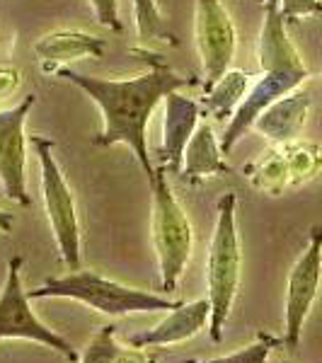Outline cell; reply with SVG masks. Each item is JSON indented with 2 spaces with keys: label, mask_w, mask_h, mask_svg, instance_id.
Segmentation results:
<instances>
[{
  "label": "cell",
  "mask_w": 322,
  "mask_h": 363,
  "mask_svg": "<svg viewBox=\"0 0 322 363\" xmlns=\"http://www.w3.org/2000/svg\"><path fill=\"white\" fill-rule=\"evenodd\" d=\"M136 54H143L150 61V68L136 78H92V75L78 73L68 66L56 68L54 73L66 78L68 83L78 85L102 112V131L92 138V145L97 148H109L116 143L128 145L131 153L138 157L150 184L155 177V167L150 160L148 136H145L148 121L167 92L182 90L194 83V78L177 75L162 61H153L155 54L148 49H136Z\"/></svg>",
  "instance_id": "6da1fadb"
},
{
  "label": "cell",
  "mask_w": 322,
  "mask_h": 363,
  "mask_svg": "<svg viewBox=\"0 0 322 363\" xmlns=\"http://www.w3.org/2000/svg\"><path fill=\"white\" fill-rule=\"evenodd\" d=\"M29 301L42 298H70L80 301L92 310L109 318H124L131 313H157V310H177L182 301L131 289L114 279L102 277L99 272H70L66 277L46 279L39 289L27 291Z\"/></svg>",
  "instance_id": "7a4b0ae2"
},
{
  "label": "cell",
  "mask_w": 322,
  "mask_h": 363,
  "mask_svg": "<svg viewBox=\"0 0 322 363\" xmlns=\"http://www.w3.org/2000/svg\"><path fill=\"white\" fill-rule=\"evenodd\" d=\"M238 196L223 194L218 199V218L216 230L209 242L206 257V289L211 303V342L218 344L223 339V327L231 318L233 303L240 289V272H243V250H240L238 220H235Z\"/></svg>",
  "instance_id": "3957f363"
},
{
  "label": "cell",
  "mask_w": 322,
  "mask_h": 363,
  "mask_svg": "<svg viewBox=\"0 0 322 363\" xmlns=\"http://www.w3.org/2000/svg\"><path fill=\"white\" fill-rule=\"evenodd\" d=\"M150 191H153V247L160 267L162 294H172L194 252V230L182 203L170 186L165 167H155Z\"/></svg>",
  "instance_id": "277c9868"
},
{
  "label": "cell",
  "mask_w": 322,
  "mask_h": 363,
  "mask_svg": "<svg viewBox=\"0 0 322 363\" xmlns=\"http://www.w3.org/2000/svg\"><path fill=\"white\" fill-rule=\"evenodd\" d=\"M29 145L34 148L42 172V199L49 218L51 233L61 252V259L70 272L80 269V220L75 196L70 191L66 177H63L58 160L54 155V140L46 136H32Z\"/></svg>",
  "instance_id": "5b68a950"
},
{
  "label": "cell",
  "mask_w": 322,
  "mask_h": 363,
  "mask_svg": "<svg viewBox=\"0 0 322 363\" xmlns=\"http://www.w3.org/2000/svg\"><path fill=\"white\" fill-rule=\"evenodd\" d=\"M20 269L22 257H13L8 262V277H5L3 291H0V339H27V342L44 344L56 354H61L66 361L80 363L78 351L70 347L68 339L49 330L29 308V296L22 289Z\"/></svg>",
  "instance_id": "8992f818"
},
{
  "label": "cell",
  "mask_w": 322,
  "mask_h": 363,
  "mask_svg": "<svg viewBox=\"0 0 322 363\" xmlns=\"http://www.w3.org/2000/svg\"><path fill=\"white\" fill-rule=\"evenodd\" d=\"M194 39L201 58L204 87L209 90L221 75L233 68L238 54V27L223 0H196Z\"/></svg>",
  "instance_id": "52a82bcc"
},
{
  "label": "cell",
  "mask_w": 322,
  "mask_h": 363,
  "mask_svg": "<svg viewBox=\"0 0 322 363\" xmlns=\"http://www.w3.org/2000/svg\"><path fill=\"white\" fill-rule=\"evenodd\" d=\"M322 281V225L310 230L308 247L301 252L296 264L291 267L286 281L284 301V344L286 349H298L313 303L318 298Z\"/></svg>",
  "instance_id": "ba28073f"
},
{
  "label": "cell",
  "mask_w": 322,
  "mask_h": 363,
  "mask_svg": "<svg viewBox=\"0 0 322 363\" xmlns=\"http://www.w3.org/2000/svg\"><path fill=\"white\" fill-rule=\"evenodd\" d=\"M37 97L27 95L10 109H0V186L17 206H32L27 191V116Z\"/></svg>",
  "instance_id": "9c48e42d"
},
{
  "label": "cell",
  "mask_w": 322,
  "mask_h": 363,
  "mask_svg": "<svg viewBox=\"0 0 322 363\" xmlns=\"http://www.w3.org/2000/svg\"><path fill=\"white\" fill-rule=\"evenodd\" d=\"M308 70L298 73V70H274V73H262V78L255 85H250L248 95L240 102V107L235 109V114L231 116L226 126V133L221 138V150L228 155L233 148L238 145V140L245 133L252 131L255 121L260 119V114L267 107H272L279 97L289 95V92L298 90L303 83L308 80Z\"/></svg>",
  "instance_id": "30bf717a"
},
{
  "label": "cell",
  "mask_w": 322,
  "mask_h": 363,
  "mask_svg": "<svg viewBox=\"0 0 322 363\" xmlns=\"http://www.w3.org/2000/svg\"><path fill=\"white\" fill-rule=\"evenodd\" d=\"M201 114V102L182 95L179 90L167 92L162 99V140L157 155L167 172H182L184 148L194 136Z\"/></svg>",
  "instance_id": "8fae6325"
},
{
  "label": "cell",
  "mask_w": 322,
  "mask_h": 363,
  "mask_svg": "<svg viewBox=\"0 0 322 363\" xmlns=\"http://www.w3.org/2000/svg\"><path fill=\"white\" fill-rule=\"evenodd\" d=\"M211 320V303L209 298H199L194 303H182L177 310L167 315L153 330H143L138 335L128 337V347L133 349H153L170 347V344H182L187 339L196 337Z\"/></svg>",
  "instance_id": "7c38bea8"
},
{
  "label": "cell",
  "mask_w": 322,
  "mask_h": 363,
  "mask_svg": "<svg viewBox=\"0 0 322 363\" xmlns=\"http://www.w3.org/2000/svg\"><path fill=\"white\" fill-rule=\"evenodd\" d=\"M262 10H265V20H262L260 39H257V61H260L262 73H274V70L303 73L308 70L296 44L286 32V22L279 13V5H265Z\"/></svg>",
  "instance_id": "4fadbf2b"
},
{
  "label": "cell",
  "mask_w": 322,
  "mask_h": 363,
  "mask_svg": "<svg viewBox=\"0 0 322 363\" xmlns=\"http://www.w3.org/2000/svg\"><path fill=\"white\" fill-rule=\"evenodd\" d=\"M32 49L46 63V70H56L80 58H102L107 44L104 39L80 32V29H54V32L42 34L32 44Z\"/></svg>",
  "instance_id": "5bb4252c"
},
{
  "label": "cell",
  "mask_w": 322,
  "mask_h": 363,
  "mask_svg": "<svg viewBox=\"0 0 322 363\" xmlns=\"http://www.w3.org/2000/svg\"><path fill=\"white\" fill-rule=\"evenodd\" d=\"M308 109L310 95L303 90H294L289 95L279 97L272 107H267L260 114V119L255 121L252 131H257L260 136H265L277 145L294 143L308 121Z\"/></svg>",
  "instance_id": "9a60e30c"
},
{
  "label": "cell",
  "mask_w": 322,
  "mask_h": 363,
  "mask_svg": "<svg viewBox=\"0 0 322 363\" xmlns=\"http://www.w3.org/2000/svg\"><path fill=\"white\" fill-rule=\"evenodd\" d=\"M231 172L221 140L209 121H199L194 136L189 138L182 157V174L189 182H201L206 177H221Z\"/></svg>",
  "instance_id": "2e32d148"
},
{
  "label": "cell",
  "mask_w": 322,
  "mask_h": 363,
  "mask_svg": "<svg viewBox=\"0 0 322 363\" xmlns=\"http://www.w3.org/2000/svg\"><path fill=\"white\" fill-rule=\"evenodd\" d=\"M248 90L250 75L240 68H231L206 90V97L201 99V112L213 116L216 121H228L235 114V109L248 95Z\"/></svg>",
  "instance_id": "e0dca14e"
},
{
  "label": "cell",
  "mask_w": 322,
  "mask_h": 363,
  "mask_svg": "<svg viewBox=\"0 0 322 363\" xmlns=\"http://www.w3.org/2000/svg\"><path fill=\"white\" fill-rule=\"evenodd\" d=\"M250 184L257 191L267 196H281L291 186V174H289V162H286L284 145L267 150L260 160H255L252 165L245 167Z\"/></svg>",
  "instance_id": "ac0fdd59"
},
{
  "label": "cell",
  "mask_w": 322,
  "mask_h": 363,
  "mask_svg": "<svg viewBox=\"0 0 322 363\" xmlns=\"http://www.w3.org/2000/svg\"><path fill=\"white\" fill-rule=\"evenodd\" d=\"M133 22H136L138 39L143 44L177 46V37L170 32L157 0H133Z\"/></svg>",
  "instance_id": "d6986e66"
},
{
  "label": "cell",
  "mask_w": 322,
  "mask_h": 363,
  "mask_svg": "<svg viewBox=\"0 0 322 363\" xmlns=\"http://www.w3.org/2000/svg\"><path fill=\"white\" fill-rule=\"evenodd\" d=\"M286 153V162H289V174H291V186L303 184L306 179L313 177L320 169L322 160L315 145H306V143H286L284 145Z\"/></svg>",
  "instance_id": "ffe728a7"
},
{
  "label": "cell",
  "mask_w": 322,
  "mask_h": 363,
  "mask_svg": "<svg viewBox=\"0 0 322 363\" xmlns=\"http://www.w3.org/2000/svg\"><path fill=\"white\" fill-rule=\"evenodd\" d=\"M281 342H284V339H277V337L267 335V332H260L250 347L240 349L235 354L218 356V359H189L182 363H267L272 349L279 347Z\"/></svg>",
  "instance_id": "44dd1931"
},
{
  "label": "cell",
  "mask_w": 322,
  "mask_h": 363,
  "mask_svg": "<svg viewBox=\"0 0 322 363\" xmlns=\"http://www.w3.org/2000/svg\"><path fill=\"white\" fill-rule=\"evenodd\" d=\"M119 344L114 339V325H104L102 330L95 332V337L87 342L83 349L80 363H114L116 354H119Z\"/></svg>",
  "instance_id": "7402d4cb"
},
{
  "label": "cell",
  "mask_w": 322,
  "mask_h": 363,
  "mask_svg": "<svg viewBox=\"0 0 322 363\" xmlns=\"http://www.w3.org/2000/svg\"><path fill=\"white\" fill-rule=\"evenodd\" d=\"M279 13L284 22H296L301 17L322 15L320 0H279Z\"/></svg>",
  "instance_id": "603a6c76"
},
{
  "label": "cell",
  "mask_w": 322,
  "mask_h": 363,
  "mask_svg": "<svg viewBox=\"0 0 322 363\" xmlns=\"http://www.w3.org/2000/svg\"><path fill=\"white\" fill-rule=\"evenodd\" d=\"M90 8L95 10L97 22L102 27L112 29V32H121V20H119V0H90Z\"/></svg>",
  "instance_id": "cb8c5ba5"
},
{
  "label": "cell",
  "mask_w": 322,
  "mask_h": 363,
  "mask_svg": "<svg viewBox=\"0 0 322 363\" xmlns=\"http://www.w3.org/2000/svg\"><path fill=\"white\" fill-rule=\"evenodd\" d=\"M22 83V73L10 63H3L0 66V102L8 97H13L17 92V87Z\"/></svg>",
  "instance_id": "d4e9b609"
},
{
  "label": "cell",
  "mask_w": 322,
  "mask_h": 363,
  "mask_svg": "<svg viewBox=\"0 0 322 363\" xmlns=\"http://www.w3.org/2000/svg\"><path fill=\"white\" fill-rule=\"evenodd\" d=\"M114 363H157V356L150 349H119Z\"/></svg>",
  "instance_id": "484cf974"
},
{
  "label": "cell",
  "mask_w": 322,
  "mask_h": 363,
  "mask_svg": "<svg viewBox=\"0 0 322 363\" xmlns=\"http://www.w3.org/2000/svg\"><path fill=\"white\" fill-rule=\"evenodd\" d=\"M13 223H15V213L0 208V233H3V235H8V233L13 230Z\"/></svg>",
  "instance_id": "4316f807"
},
{
  "label": "cell",
  "mask_w": 322,
  "mask_h": 363,
  "mask_svg": "<svg viewBox=\"0 0 322 363\" xmlns=\"http://www.w3.org/2000/svg\"><path fill=\"white\" fill-rule=\"evenodd\" d=\"M260 5L265 8V5H279V0H260Z\"/></svg>",
  "instance_id": "83f0119b"
}]
</instances>
